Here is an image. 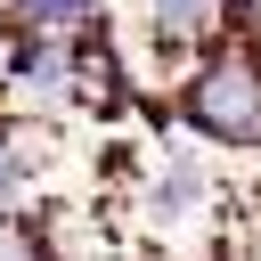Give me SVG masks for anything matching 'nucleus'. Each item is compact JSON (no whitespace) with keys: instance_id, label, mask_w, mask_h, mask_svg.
Masks as SVG:
<instances>
[{"instance_id":"20e7f679","label":"nucleus","mask_w":261,"mask_h":261,"mask_svg":"<svg viewBox=\"0 0 261 261\" xmlns=\"http://www.w3.org/2000/svg\"><path fill=\"white\" fill-rule=\"evenodd\" d=\"M0 196H16V163L8 155H0Z\"/></svg>"},{"instance_id":"7ed1b4c3","label":"nucleus","mask_w":261,"mask_h":261,"mask_svg":"<svg viewBox=\"0 0 261 261\" xmlns=\"http://www.w3.org/2000/svg\"><path fill=\"white\" fill-rule=\"evenodd\" d=\"M24 8H33V16H82L90 0H24Z\"/></svg>"},{"instance_id":"f257e3e1","label":"nucleus","mask_w":261,"mask_h":261,"mask_svg":"<svg viewBox=\"0 0 261 261\" xmlns=\"http://www.w3.org/2000/svg\"><path fill=\"white\" fill-rule=\"evenodd\" d=\"M196 114H204L212 130H228V139H261V90H253V73H245V65H220V73H204V90H196Z\"/></svg>"},{"instance_id":"f03ea898","label":"nucleus","mask_w":261,"mask_h":261,"mask_svg":"<svg viewBox=\"0 0 261 261\" xmlns=\"http://www.w3.org/2000/svg\"><path fill=\"white\" fill-rule=\"evenodd\" d=\"M155 16H163V33H196L212 16V0H155Z\"/></svg>"}]
</instances>
